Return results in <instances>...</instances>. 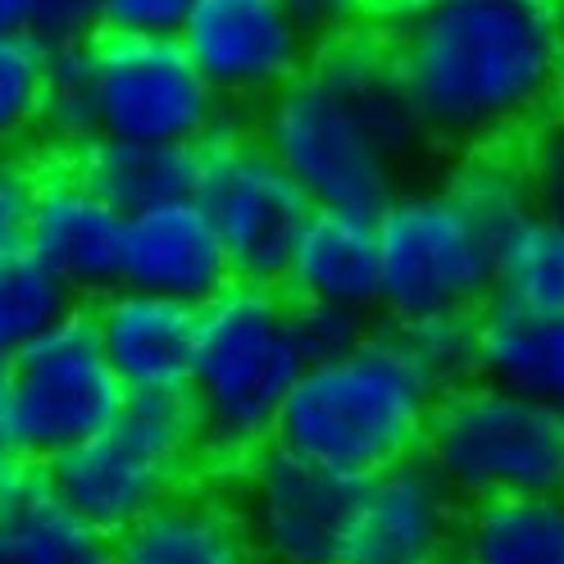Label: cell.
<instances>
[{"mask_svg":"<svg viewBox=\"0 0 564 564\" xmlns=\"http://www.w3.org/2000/svg\"><path fill=\"white\" fill-rule=\"evenodd\" d=\"M37 10H42V0H0V37H14V32L32 37Z\"/></svg>","mask_w":564,"mask_h":564,"instance_id":"cell-36","label":"cell"},{"mask_svg":"<svg viewBox=\"0 0 564 564\" xmlns=\"http://www.w3.org/2000/svg\"><path fill=\"white\" fill-rule=\"evenodd\" d=\"M382 19L437 147L514 151L564 110V42L546 0H387Z\"/></svg>","mask_w":564,"mask_h":564,"instance_id":"cell-1","label":"cell"},{"mask_svg":"<svg viewBox=\"0 0 564 564\" xmlns=\"http://www.w3.org/2000/svg\"><path fill=\"white\" fill-rule=\"evenodd\" d=\"M83 296L37 256L19 251L0 256V356H19L23 346L55 333L68 314H78Z\"/></svg>","mask_w":564,"mask_h":564,"instance_id":"cell-23","label":"cell"},{"mask_svg":"<svg viewBox=\"0 0 564 564\" xmlns=\"http://www.w3.org/2000/svg\"><path fill=\"white\" fill-rule=\"evenodd\" d=\"M288 301L341 305L373 319L382 305V256H378V215L360 209H314L292 269L282 278Z\"/></svg>","mask_w":564,"mask_h":564,"instance_id":"cell-18","label":"cell"},{"mask_svg":"<svg viewBox=\"0 0 564 564\" xmlns=\"http://www.w3.org/2000/svg\"><path fill=\"white\" fill-rule=\"evenodd\" d=\"M91 46L46 51V91H42V128H37V147L46 155L74 160L100 137V91H96Z\"/></svg>","mask_w":564,"mask_h":564,"instance_id":"cell-24","label":"cell"},{"mask_svg":"<svg viewBox=\"0 0 564 564\" xmlns=\"http://www.w3.org/2000/svg\"><path fill=\"white\" fill-rule=\"evenodd\" d=\"M0 564H110V538L83 523L51 487L32 506L0 514Z\"/></svg>","mask_w":564,"mask_h":564,"instance_id":"cell-25","label":"cell"},{"mask_svg":"<svg viewBox=\"0 0 564 564\" xmlns=\"http://www.w3.org/2000/svg\"><path fill=\"white\" fill-rule=\"evenodd\" d=\"M256 132L314 209H378L429 141L382 32L365 28L310 55L301 78L260 105Z\"/></svg>","mask_w":564,"mask_h":564,"instance_id":"cell-2","label":"cell"},{"mask_svg":"<svg viewBox=\"0 0 564 564\" xmlns=\"http://www.w3.org/2000/svg\"><path fill=\"white\" fill-rule=\"evenodd\" d=\"M100 0H42L37 23H32V37L46 51L59 46H91L100 37Z\"/></svg>","mask_w":564,"mask_h":564,"instance_id":"cell-34","label":"cell"},{"mask_svg":"<svg viewBox=\"0 0 564 564\" xmlns=\"http://www.w3.org/2000/svg\"><path fill=\"white\" fill-rule=\"evenodd\" d=\"M401 333L423 373L437 382V392L478 378V314H442V319H423Z\"/></svg>","mask_w":564,"mask_h":564,"instance_id":"cell-28","label":"cell"},{"mask_svg":"<svg viewBox=\"0 0 564 564\" xmlns=\"http://www.w3.org/2000/svg\"><path fill=\"white\" fill-rule=\"evenodd\" d=\"M128 215L105 200L74 160H37V205L28 224V251H37L78 296H105L119 288Z\"/></svg>","mask_w":564,"mask_h":564,"instance_id":"cell-14","label":"cell"},{"mask_svg":"<svg viewBox=\"0 0 564 564\" xmlns=\"http://www.w3.org/2000/svg\"><path fill=\"white\" fill-rule=\"evenodd\" d=\"M514 151L523 164L528 192H533V205L542 215L564 224V110H555L546 123H538Z\"/></svg>","mask_w":564,"mask_h":564,"instance_id":"cell-29","label":"cell"},{"mask_svg":"<svg viewBox=\"0 0 564 564\" xmlns=\"http://www.w3.org/2000/svg\"><path fill=\"white\" fill-rule=\"evenodd\" d=\"M373 324L356 310H341V305H319V301H292V333L305 365L314 360H333L341 350H350Z\"/></svg>","mask_w":564,"mask_h":564,"instance_id":"cell-30","label":"cell"},{"mask_svg":"<svg viewBox=\"0 0 564 564\" xmlns=\"http://www.w3.org/2000/svg\"><path fill=\"white\" fill-rule=\"evenodd\" d=\"M528 314H564V224L533 209L497 241V296Z\"/></svg>","mask_w":564,"mask_h":564,"instance_id":"cell-22","label":"cell"},{"mask_svg":"<svg viewBox=\"0 0 564 564\" xmlns=\"http://www.w3.org/2000/svg\"><path fill=\"white\" fill-rule=\"evenodd\" d=\"M437 397V382L414 360L405 333L373 324L341 356L305 365L273 442L310 465L365 482L423 451Z\"/></svg>","mask_w":564,"mask_h":564,"instance_id":"cell-3","label":"cell"},{"mask_svg":"<svg viewBox=\"0 0 564 564\" xmlns=\"http://www.w3.org/2000/svg\"><path fill=\"white\" fill-rule=\"evenodd\" d=\"M237 506L260 564H346L360 482L282 451L278 442L237 469Z\"/></svg>","mask_w":564,"mask_h":564,"instance_id":"cell-11","label":"cell"},{"mask_svg":"<svg viewBox=\"0 0 564 564\" xmlns=\"http://www.w3.org/2000/svg\"><path fill=\"white\" fill-rule=\"evenodd\" d=\"M83 178L123 215H141L151 205L196 196L200 147H164V141L96 137L83 155H74Z\"/></svg>","mask_w":564,"mask_h":564,"instance_id":"cell-20","label":"cell"},{"mask_svg":"<svg viewBox=\"0 0 564 564\" xmlns=\"http://www.w3.org/2000/svg\"><path fill=\"white\" fill-rule=\"evenodd\" d=\"M91 328L128 392H187L200 337V305L115 288L96 296Z\"/></svg>","mask_w":564,"mask_h":564,"instance_id":"cell-16","label":"cell"},{"mask_svg":"<svg viewBox=\"0 0 564 564\" xmlns=\"http://www.w3.org/2000/svg\"><path fill=\"white\" fill-rule=\"evenodd\" d=\"M451 564H460V560H451Z\"/></svg>","mask_w":564,"mask_h":564,"instance_id":"cell-38","label":"cell"},{"mask_svg":"<svg viewBox=\"0 0 564 564\" xmlns=\"http://www.w3.org/2000/svg\"><path fill=\"white\" fill-rule=\"evenodd\" d=\"M460 564H564V497L474 506Z\"/></svg>","mask_w":564,"mask_h":564,"instance_id":"cell-21","label":"cell"},{"mask_svg":"<svg viewBox=\"0 0 564 564\" xmlns=\"http://www.w3.org/2000/svg\"><path fill=\"white\" fill-rule=\"evenodd\" d=\"M100 137L205 147L228 105L205 83L183 37H96Z\"/></svg>","mask_w":564,"mask_h":564,"instance_id":"cell-9","label":"cell"},{"mask_svg":"<svg viewBox=\"0 0 564 564\" xmlns=\"http://www.w3.org/2000/svg\"><path fill=\"white\" fill-rule=\"evenodd\" d=\"M46 46L28 32L0 37V151H28L42 128Z\"/></svg>","mask_w":564,"mask_h":564,"instance_id":"cell-27","label":"cell"},{"mask_svg":"<svg viewBox=\"0 0 564 564\" xmlns=\"http://www.w3.org/2000/svg\"><path fill=\"white\" fill-rule=\"evenodd\" d=\"M14 455H23L19 410H14V365L10 356H0V460H14Z\"/></svg>","mask_w":564,"mask_h":564,"instance_id":"cell-35","label":"cell"},{"mask_svg":"<svg viewBox=\"0 0 564 564\" xmlns=\"http://www.w3.org/2000/svg\"><path fill=\"white\" fill-rule=\"evenodd\" d=\"M32 205H37V160L28 151H0V256L28 246Z\"/></svg>","mask_w":564,"mask_h":564,"instance_id":"cell-32","label":"cell"},{"mask_svg":"<svg viewBox=\"0 0 564 564\" xmlns=\"http://www.w3.org/2000/svg\"><path fill=\"white\" fill-rule=\"evenodd\" d=\"M551 6V19H555V28H560V42H564V0H546Z\"/></svg>","mask_w":564,"mask_h":564,"instance_id":"cell-37","label":"cell"},{"mask_svg":"<svg viewBox=\"0 0 564 564\" xmlns=\"http://www.w3.org/2000/svg\"><path fill=\"white\" fill-rule=\"evenodd\" d=\"M478 378L519 387L564 410V314H528L487 301L478 310Z\"/></svg>","mask_w":564,"mask_h":564,"instance_id":"cell-19","label":"cell"},{"mask_svg":"<svg viewBox=\"0 0 564 564\" xmlns=\"http://www.w3.org/2000/svg\"><path fill=\"white\" fill-rule=\"evenodd\" d=\"M228 251L196 196H178L128 215L119 288L155 292L169 301L209 305L232 288Z\"/></svg>","mask_w":564,"mask_h":564,"instance_id":"cell-15","label":"cell"},{"mask_svg":"<svg viewBox=\"0 0 564 564\" xmlns=\"http://www.w3.org/2000/svg\"><path fill=\"white\" fill-rule=\"evenodd\" d=\"M305 356L292 333V301L282 288L232 282L224 296L200 305V337L187 397L200 423V460L241 469L273 446L282 405Z\"/></svg>","mask_w":564,"mask_h":564,"instance_id":"cell-4","label":"cell"},{"mask_svg":"<svg viewBox=\"0 0 564 564\" xmlns=\"http://www.w3.org/2000/svg\"><path fill=\"white\" fill-rule=\"evenodd\" d=\"M183 46L228 110L273 100L314 55L282 0H200Z\"/></svg>","mask_w":564,"mask_h":564,"instance_id":"cell-12","label":"cell"},{"mask_svg":"<svg viewBox=\"0 0 564 564\" xmlns=\"http://www.w3.org/2000/svg\"><path fill=\"white\" fill-rule=\"evenodd\" d=\"M382 6H387V0H382Z\"/></svg>","mask_w":564,"mask_h":564,"instance_id":"cell-39","label":"cell"},{"mask_svg":"<svg viewBox=\"0 0 564 564\" xmlns=\"http://www.w3.org/2000/svg\"><path fill=\"white\" fill-rule=\"evenodd\" d=\"M196 200L224 241L232 278L251 288H282L314 200L269 155L256 123H237L228 115L209 132L200 147Z\"/></svg>","mask_w":564,"mask_h":564,"instance_id":"cell-8","label":"cell"},{"mask_svg":"<svg viewBox=\"0 0 564 564\" xmlns=\"http://www.w3.org/2000/svg\"><path fill=\"white\" fill-rule=\"evenodd\" d=\"M200 0H100V28L115 37H183Z\"/></svg>","mask_w":564,"mask_h":564,"instance_id":"cell-31","label":"cell"},{"mask_svg":"<svg viewBox=\"0 0 564 564\" xmlns=\"http://www.w3.org/2000/svg\"><path fill=\"white\" fill-rule=\"evenodd\" d=\"M442 187L469 209V219L491 237V246L538 209L519 151H465L451 164Z\"/></svg>","mask_w":564,"mask_h":564,"instance_id":"cell-26","label":"cell"},{"mask_svg":"<svg viewBox=\"0 0 564 564\" xmlns=\"http://www.w3.org/2000/svg\"><path fill=\"white\" fill-rule=\"evenodd\" d=\"M282 6L314 42V51L350 37V32H365L382 14V0H282Z\"/></svg>","mask_w":564,"mask_h":564,"instance_id":"cell-33","label":"cell"},{"mask_svg":"<svg viewBox=\"0 0 564 564\" xmlns=\"http://www.w3.org/2000/svg\"><path fill=\"white\" fill-rule=\"evenodd\" d=\"M10 365L23 455L42 465L110 429L123 414L128 387L105 360L87 310L68 314L55 333L23 346L19 356H10Z\"/></svg>","mask_w":564,"mask_h":564,"instance_id":"cell-10","label":"cell"},{"mask_svg":"<svg viewBox=\"0 0 564 564\" xmlns=\"http://www.w3.org/2000/svg\"><path fill=\"white\" fill-rule=\"evenodd\" d=\"M465 519L469 506L419 451L360 482L346 564H451L460 560Z\"/></svg>","mask_w":564,"mask_h":564,"instance_id":"cell-13","label":"cell"},{"mask_svg":"<svg viewBox=\"0 0 564 564\" xmlns=\"http://www.w3.org/2000/svg\"><path fill=\"white\" fill-rule=\"evenodd\" d=\"M110 564H260L237 497L205 482H183L110 538Z\"/></svg>","mask_w":564,"mask_h":564,"instance_id":"cell-17","label":"cell"},{"mask_svg":"<svg viewBox=\"0 0 564 564\" xmlns=\"http://www.w3.org/2000/svg\"><path fill=\"white\" fill-rule=\"evenodd\" d=\"M382 324L478 314L497 296V246L442 183L397 187L378 209Z\"/></svg>","mask_w":564,"mask_h":564,"instance_id":"cell-7","label":"cell"},{"mask_svg":"<svg viewBox=\"0 0 564 564\" xmlns=\"http://www.w3.org/2000/svg\"><path fill=\"white\" fill-rule=\"evenodd\" d=\"M200 460V423L187 392H128L123 414L46 460L55 497L96 533L115 538L164 497H173Z\"/></svg>","mask_w":564,"mask_h":564,"instance_id":"cell-6","label":"cell"},{"mask_svg":"<svg viewBox=\"0 0 564 564\" xmlns=\"http://www.w3.org/2000/svg\"><path fill=\"white\" fill-rule=\"evenodd\" d=\"M423 455L469 510L564 497V410L519 387L469 378L437 397Z\"/></svg>","mask_w":564,"mask_h":564,"instance_id":"cell-5","label":"cell"}]
</instances>
